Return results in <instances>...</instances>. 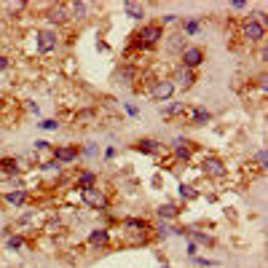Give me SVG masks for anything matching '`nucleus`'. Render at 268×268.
Listing matches in <instances>:
<instances>
[{
  "instance_id": "nucleus-16",
  "label": "nucleus",
  "mask_w": 268,
  "mask_h": 268,
  "mask_svg": "<svg viewBox=\"0 0 268 268\" xmlns=\"http://www.w3.org/2000/svg\"><path fill=\"white\" fill-rule=\"evenodd\" d=\"M185 113H188V105L185 102H169V105L161 108L164 121H185Z\"/></svg>"
},
{
  "instance_id": "nucleus-28",
  "label": "nucleus",
  "mask_w": 268,
  "mask_h": 268,
  "mask_svg": "<svg viewBox=\"0 0 268 268\" xmlns=\"http://www.w3.org/2000/svg\"><path fill=\"white\" fill-rule=\"evenodd\" d=\"M188 236H193L198 244H212V236H207V233H201V231H188Z\"/></svg>"
},
{
  "instance_id": "nucleus-18",
  "label": "nucleus",
  "mask_w": 268,
  "mask_h": 268,
  "mask_svg": "<svg viewBox=\"0 0 268 268\" xmlns=\"http://www.w3.org/2000/svg\"><path fill=\"white\" fill-rule=\"evenodd\" d=\"M3 198H6V204H11L14 209H19V207L30 204L32 193H30V190H27V188H14V190H8V193H6Z\"/></svg>"
},
{
  "instance_id": "nucleus-11",
  "label": "nucleus",
  "mask_w": 268,
  "mask_h": 268,
  "mask_svg": "<svg viewBox=\"0 0 268 268\" xmlns=\"http://www.w3.org/2000/svg\"><path fill=\"white\" fill-rule=\"evenodd\" d=\"M32 156H35V161L41 166L51 164V161H54V145H51V142H46V140H38V142H32Z\"/></svg>"
},
{
  "instance_id": "nucleus-12",
  "label": "nucleus",
  "mask_w": 268,
  "mask_h": 268,
  "mask_svg": "<svg viewBox=\"0 0 268 268\" xmlns=\"http://www.w3.org/2000/svg\"><path fill=\"white\" fill-rule=\"evenodd\" d=\"M140 73H142V67L123 62V64L118 67V70H116V81H118V83H123V86H134V81L140 78Z\"/></svg>"
},
{
  "instance_id": "nucleus-17",
  "label": "nucleus",
  "mask_w": 268,
  "mask_h": 268,
  "mask_svg": "<svg viewBox=\"0 0 268 268\" xmlns=\"http://www.w3.org/2000/svg\"><path fill=\"white\" fill-rule=\"evenodd\" d=\"M164 41H166V51H169V54H175V56H180V54H183V51L188 49V43H185L188 38H185L183 32H180V30H177V32L164 35Z\"/></svg>"
},
{
  "instance_id": "nucleus-10",
  "label": "nucleus",
  "mask_w": 268,
  "mask_h": 268,
  "mask_svg": "<svg viewBox=\"0 0 268 268\" xmlns=\"http://www.w3.org/2000/svg\"><path fill=\"white\" fill-rule=\"evenodd\" d=\"M212 121V113L207 108H198V105H188V113H185V121L188 126H204V123Z\"/></svg>"
},
{
  "instance_id": "nucleus-3",
  "label": "nucleus",
  "mask_w": 268,
  "mask_h": 268,
  "mask_svg": "<svg viewBox=\"0 0 268 268\" xmlns=\"http://www.w3.org/2000/svg\"><path fill=\"white\" fill-rule=\"evenodd\" d=\"M81 201H83L89 209H97V212H108V209H110V198H108V193H105L99 185L83 188V190H81Z\"/></svg>"
},
{
  "instance_id": "nucleus-7",
  "label": "nucleus",
  "mask_w": 268,
  "mask_h": 268,
  "mask_svg": "<svg viewBox=\"0 0 268 268\" xmlns=\"http://www.w3.org/2000/svg\"><path fill=\"white\" fill-rule=\"evenodd\" d=\"M201 172L209 177V180H225L228 177V166H225V161L223 158H217V156H204L201 158Z\"/></svg>"
},
{
  "instance_id": "nucleus-4",
  "label": "nucleus",
  "mask_w": 268,
  "mask_h": 268,
  "mask_svg": "<svg viewBox=\"0 0 268 268\" xmlns=\"http://www.w3.org/2000/svg\"><path fill=\"white\" fill-rule=\"evenodd\" d=\"M46 19H49V24L56 27V32H59L62 27H73L67 3H49V6H46Z\"/></svg>"
},
{
  "instance_id": "nucleus-31",
  "label": "nucleus",
  "mask_w": 268,
  "mask_h": 268,
  "mask_svg": "<svg viewBox=\"0 0 268 268\" xmlns=\"http://www.w3.org/2000/svg\"><path fill=\"white\" fill-rule=\"evenodd\" d=\"M257 59H260L263 64L268 62V46H265V43H260V46H257Z\"/></svg>"
},
{
  "instance_id": "nucleus-20",
  "label": "nucleus",
  "mask_w": 268,
  "mask_h": 268,
  "mask_svg": "<svg viewBox=\"0 0 268 268\" xmlns=\"http://www.w3.org/2000/svg\"><path fill=\"white\" fill-rule=\"evenodd\" d=\"M86 244L89 247H108L110 244V228H97V231H91L89 233V239H86Z\"/></svg>"
},
{
  "instance_id": "nucleus-26",
  "label": "nucleus",
  "mask_w": 268,
  "mask_h": 268,
  "mask_svg": "<svg viewBox=\"0 0 268 268\" xmlns=\"http://www.w3.org/2000/svg\"><path fill=\"white\" fill-rule=\"evenodd\" d=\"M27 247V239L22 233H14V236H8V250H24Z\"/></svg>"
},
{
  "instance_id": "nucleus-14",
  "label": "nucleus",
  "mask_w": 268,
  "mask_h": 268,
  "mask_svg": "<svg viewBox=\"0 0 268 268\" xmlns=\"http://www.w3.org/2000/svg\"><path fill=\"white\" fill-rule=\"evenodd\" d=\"M81 150L78 145H54V161L56 164H73V161H78Z\"/></svg>"
},
{
  "instance_id": "nucleus-21",
  "label": "nucleus",
  "mask_w": 268,
  "mask_h": 268,
  "mask_svg": "<svg viewBox=\"0 0 268 268\" xmlns=\"http://www.w3.org/2000/svg\"><path fill=\"white\" fill-rule=\"evenodd\" d=\"M0 172H3V175H8V177H19V175H22V161L11 158V156L0 158Z\"/></svg>"
},
{
  "instance_id": "nucleus-19",
  "label": "nucleus",
  "mask_w": 268,
  "mask_h": 268,
  "mask_svg": "<svg viewBox=\"0 0 268 268\" xmlns=\"http://www.w3.org/2000/svg\"><path fill=\"white\" fill-rule=\"evenodd\" d=\"M67 8H70L73 24H81L89 19V3H83V0H73V3H67Z\"/></svg>"
},
{
  "instance_id": "nucleus-30",
  "label": "nucleus",
  "mask_w": 268,
  "mask_h": 268,
  "mask_svg": "<svg viewBox=\"0 0 268 268\" xmlns=\"http://www.w3.org/2000/svg\"><path fill=\"white\" fill-rule=\"evenodd\" d=\"M11 67H14V62H11V59H8V56H6V54H0V73L11 70Z\"/></svg>"
},
{
  "instance_id": "nucleus-1",
  "label": "nucleus",
  "mask_w": 268,
  "mask_h": 268,
  "mask_svg": "<svg viewBox=\"0 0 268 268\" xmlns=\"http://www.w3.org/2000/svg\"><path fill=\"white\" fill-rule=\"evenodd\" d=\"M161 38H164V27H161L158 22H145L140 27L137 32L131 35V49H137L140 54H148L150 49H156V46L161 43Z\"/></svg>"
},
{
  "instance_id": "nucleus-27",
  "label": "nucleus",
  "mask_w": 268,
  "mask_h": 268,
  "mask_svg": "<svg viewBox=\"0 0 268 268\" xmlns=\"http://www.w3.org/2000/svg\"><path fill=\"white\" fill-rule=\"evenodd\" d=\"M180 196L188 198V201H193V198H198V190L193 185H180Z\"/></svg>"
},
{
  "instance_id": "nucleus-5",
  "label": "nucleus",
  "mask_w": 268,
  "mask_h": 268,
  "mask_svg": "<svg viewBox=\"0 0 268 268\" xmlns=\"http://www.w3.org/2000/svg\"><path fill=\"white\" fill-rule=\"evenodd\" d=\"M166 78L172 81V86H175V89H183V91H190L196 86V70H188V67H183V64H177L175 70H172Z\"/></svg>"
},
{
  "instance_id": "nucleus-13",
  "label": "nucleus",
  "mask_w": 268,
  "mask_h": 268,
  "mask_svg": "<svg viewBox=\"0 0 268 268\" xmlns=\"http://www.w3.org/2000/svg\"><path fill=\"white\" fill-rule=\"evenodd\" d=\"M193 150H196V145L190 140L177 137L175 142H172V156H175L177 161H190V158H193Z\"/></svg>"
},
{
  "instance_id": "nucleus-24",
  "label": "nucleus",
  "mask_w": 268,
  "mask_h": 268,
  "mask_svg": "<svg viewBox=\"0 0 268 268\" xmlns=\"http://www.w3.org/2000/svg\"><path fill=\"white\" fill-rule=\"evenodd\" d=\"M180 32H183L185 38H193L201 32V22L198 19H188V22H183V27H180Z\"/></svg>"
},
{
  "instance_id": "nucleus-23",
  "label": "nucleus",
  "mask_w": 268,
  "mask_h": 268,
  "mask_svg": "<svg viewBox=\"0 0 268 268\" xmlns=\"http://www.w3.org/2000/svg\"><path fill=\"white\" fill-rule=\"evenodd\" d=\"M123 14H126L129 19H137V22H140V19L145 16V6L134 3V0H126V3H123Z\"/></svg>"
},
{
  "instance_id": "nucleus-33",
  "label": "nucleus",
  "mask_w": 268,
  "mask_h": 268,
  "mask_svg": "<svg viewBox=\"0 0 268 268\" xmlns=\"http://www.w3.org/2000/svg\"><path fill=\"white\" fill-rule=\"evenodd\" d=\"M193 263L196 265H215L212 260H207V257H193Z\"/></svg>"
},
{
  "instance_id": "nucleus-32",
  "label": "nucleus",
  "mask_w": 268,
  "mask_h": 268,
  "mask_svg": "<svg viewBox=\"0 0 268 268\" xmlns=\"http://www.w3.org/2000/svg\"><path fill=\"white\" fill-rule=\"evenodd\" d=\"M255 161H257V169L263 172V169H265V150H257V153H255Z\"/></svg>"
},
{
  "instance_id": "nucleus-25",
  "label": "nucleus",
  "mask_w": 268,
  "mask_h": 268,
  "mask_svg": "<svg viewBox=\"0 0 268 268\" xmlns=\"http://www.w3.org/2000/svg\"><path fill=\"white\" fill-rule=\"evenodd\" d=\"M156 215H158L161 220H175V217L180 215V209H177L175 204H161V207L156 209Z\"/></svg>"
},
{
  "instance_id": "nucleus-15",
  "label": "nucleus",
  "mask_w": 268,
  "mask_h": 268,
  "mask_svg": "<svg viewBox=\"0 0 268 268\" xmlns=\"http://www.w3.org/2000/svg\"><path fill=\"white\" fill-rule=\"evenodd\" d=\"M137 153H145V156H161L164 153V145H161L158 140H153V137H142V140H137L131 145Z\"/></svg>"
},
{
  "instance_id": "nucleus-22",
  "label": "nucleus",
  "mask_w": 268,
  "mask_h": 268,
  "mask_svg": "<svg viewBox=\"0 0 268 268\" xmlns=\"http://www.w3.org/2000/svg\"><path fill=\"white\" fill-rule=\"evenodd\" d=\"M99 183V177L94 175V172H78V175H75V188H94Z\"/></svg>"
},
{
  "instance_id": "nucleus-34",
  "label": "nucleus",
  "mask_w": 268,
  "mask_h": 268,
  "mask_svg": "<svg viewBox=\"0 0 268 268\" xmlns=\"http://www.w3.org/2000/svg\"><path fill=\"white\" fill-rule=\"evenodd\" d=\"M233 8H236V11H242V8H247V3H244V0H236V3H231Z\"/></svg>"
},
{
  "instance_id": "nucleus-6",
  "label": "nucleus",
  "mask_w": 268,
  "mask_h": 268,
  "mask_svg": "<svg viewBox=\"0 0 268 268\" xmlns=\"http://www.w3.org/2000/svg\"><path fill=\"white\" fill-rule=\"evenodd\" d=\"M35 46L41 56H49L59 49V32L56 30H38L35 32Z\"/></svg>"
},
{
  "instance_id": "nucleus-8",
  "label": "nucleus",
  "mask_w": 268,
  "mask_h": 268,
  "mask_svg": "<svg viewBox=\"0 0 268 268\" xmlns=\"http://www.w3.org/2000/svg\"><path fill=\"white\" fill-rule=\"evenodd\" d=\"M172 94H175V86H172V81L166 78V75H161V78L150 86L148 97H150L153 102H169Z\"/></svg>"
},
{
  "instance_id": "nucleus-9",
  "label": "nucleus",
  "mask_w": 268,
  "mask_h": 268,
  "mask_svg": "<svg viewBox=\"0 0 268 268\" xmlns=\"http://www.w3.org/2000/svg\"><path fill=\"white\" fill-rule=\"evenodd\" d=\"M204 59H207V54L201 46H188V49L180 54V64L188 67V70H196L198 64H204Z\"/></svg>"
},
{
  "instance_id": "nucleus-2",
  "label": "nucleus",
  "mask_w": 268,
  "mask_h": 268,
  "mask_svg": "<svg viewBox=\"0 0 268 268\" xmlns=\"http://www.w3.org/2000/svg\"><path fill=\"white\" fill-rule=\"evenodd\" d=\"M236 38H242L250 49H255V46L265 43V24L257 16H244L242 22H239V35Z\"/></svg>"
},
{
  "instance_id": "nucleus-29",
  "label": "nucleus",
  "mask_w": 268,
  "mask_h": 268,
  "mask_svg": "<svg viewBox=\"0 0 268 268\" xmlns=\"http://www.w3.org/2000/svg\"><path fill=\"white\" fill-rule=\"evenodd\" d=\"M41 129H46V131H54V129H59V121H54V118H46V121H41L38 123Z\"/></svg>"
}]
</instances>
